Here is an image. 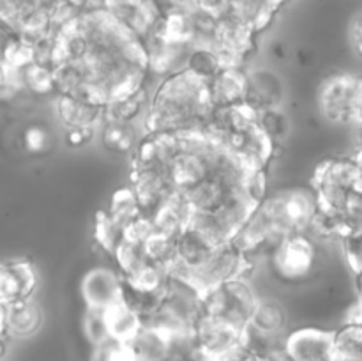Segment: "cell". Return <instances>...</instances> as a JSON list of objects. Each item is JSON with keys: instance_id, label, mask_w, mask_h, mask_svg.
Returning a JSON list of instances; mask_svg holds the SVG:
<instances>
[{"instance_id": "7", "label": "cell", "mask_w": 362, "mask_h": 361, "mask_svg": "<svg viewBox=\"0 0 362 361\" xmlns=\"http://www.w3.org/2000/svg\"><path fill=\"white\" fill-rule=\"evenodd\" d=\"M257 299L258 296L253 287L246 276H243L205 290L200 299L202 314L223 319L237 328L246 329Z\"/></svg>"}, {"instance_id": "8", "label": "cell", "mask_w": 362, "mask_h": 361, "mask_svg": "<svg viewBox=\"0 0 362 361\" xmlns=\"http://www.w3.org/2000/svg\"><path fill=\"white\" fill-rule=\"evenodd\" d=\"M281 353L286 361H334L332 331L300 328L283 340Z\"/></svg>"}, {"instance_id": "9", "label": "cell", "mask_w": 362, "mask_h": 361, "mask_svg": "<svg viewBox=\"0 0 362 361\" xmlns=\"http://www.w3.org/2000/svg\"><path fill=\"white\" fill-rule=\"evenodd\" d=\"M81 297L85 306L106 310L124 301V280L113 269L94 268L81 280Z\"/></svg>"}, {"instance_id": "20", "label": "cell", "mask_w": 362, "mask_h": 361, "mask_svg": "<svg viewBox=\"0 0 362 361\" xmlns=\"http://www.w3.org/2000/svg\"><path fill=\"white\" fill-rule=\"evenodd\" d=\"M14 87H23L35 96L57 94L52 67L41 62H30L13 74Z\"/></svg>"}, {"instance_id": "3", "label": "cell", "mask_w": 362, "mask_h": 361, "mask_svg": "<svg viewBox=\"0 0 362 361\" xmlns=\"http://www.w3.org/2000/svg\"><path fill=\"white\" fill-rule=\"evenodd\" d=\"M318 212L334 218L346 230L361 229L362 176L359 158L327 159L313 177Z\"/></svg>"}, {"instance_id": "30", "label": "cell", "mask_w": 362, "mask_h": 361, "mask_svg": "<svg viewBox=\"0 0 362 361\" xmlns=\"http://www.w3.org/2000/svg\"><path fill=\"white\" fill-rule=\"evenodd\" d=\"M9 88H14L13 74H11V71L7 69L6 64L2 62V59H0V94L7 92Z\"/></svg>"}, {"instance_id": "31", "label": "cell", "mask_w": 362, "mask_h": 361, "mask_svg": "<svg viewBox=\"0 0 362 361\" xmlns=\"http://www.w3.org/2000/svg\"><path fill=\"white\" fill-rule=\"evenodd\" d=\"M6 336V308L0 304V338Z\"/></svg>"}, {"instance_id": "6", "label": "cell", "mask_w": 362, "mask_h": 361, "mask_svg": "<svg viewBox=\"0 0 362 361\" xmlns=\"http://www.w3.org/2000/svg\"><path fill=\"white\" fill-rule=\"evenodd\" d=\"M318 106L329 122L361 126L362 81L357 74L338 73L325 78L318 88Z\"/></svg>"}, {"instance_id": "11", "label": "cell", "mask_w": 362, "mask_h": 361, "mask_svg": "<svg viewBox=\"0 0 362 361\" xmlns=\"http://www.w3.org/2000/svg\"><path fill=\"white\" fill-rule=\"evenodd\" d=\"M175 340L156 326L144 324L126 345L133 361H172Z\"/></svg>"}, {"instance_id": "26", "label": "cell", "mask_w": 362, "mask_h": 361, "mask_svg": "<svg viewBox=\"0 0 362 361\" xmlns=\"http://www.w3.org/2000/svg\"><path fill=\"white\" fill-rule=\"evenodd\" d=\"M90 361H133L127 350L126 343L115 342V340H106L99 345L92 347Z\"/></svg>"}, {"instance_id": "27", "label": "cell", "mask_w": 362, "mask_h": 361, "mask_svg": "<svg viewBox=\"0 0 362 361\" xmlns=\"http://www.w3.org/2000/svg\"><path fill=\"white\" fill-rule=\"evenodd\" d=\"M341 244H343V250H345L346 260H349V265L352 268L354 275L359 276V273H361V229L354 230V232L343 236Z\"/></svg>"}, {"instance_id": "29", "label": "cell", "mask_w": 362, "mask_h": 361, "mask_svg": "<svg viewBox=\"0 0 362 361\" xmlns=\"http://www.w3.org/2000/svg\"><path fill=\"white\" fill-rule=\"evenodd\" d=\"M92 134H94V131H88V130L66 131L67 144H69L71 147H81V145H85L87 142H90Z\"/></svg>"}, {"instance_id": "19", "label": "cell", "mask_w": 362, "mask_h": 361, "mask_svg": "<svg viewBox=\"0 0 362 361\" xmlns=\"http://www.w3.org/2000/svg\"><path fill=\"white\" fill-rule=\"evenodd\" d=\"M101 142L106 151L115 154H129L136 149L140 137L133 122H117V120H103Z\"/></svg>"}, {"instance_id": "14", "label": "cell", "mask_w": 362, "mask_h": 361, "mask_svg": "<svg viewBox=\"0 0 362 361\" xmlns=\"http://www.w3.org/2000/svg\"><path fill=\"white\" fill-rule=\"evenodd\" d=\"M37 285L34 265L28 262H4L0 264V304L28 297Z\"/></svg>"}, {"instance_id": "5", "label": "cell", "mask_w": 362, "mask_h": 361, "mask_svg": "<svg viewBox=\"0 0 362 361\" xmlns=\"http://www.w3.org/2000/svg\"><path fill=\"white\" fill-rule=\"evenodd\" d=\"M320 248L308 232H296L274 243L271 268L281 282L300 283L317 273L320 265Z\"/></svg>"}, {"instance_id": "1", "label": "cell", "mask_w": 362, "mask_h": 361, "mask_svg": "<svg viewBox=\"0 0 362 361\" xmlns=\"http://www.w3.org/2000/svg\"><path fill=\"white\" fill-rule=\"evenodd\" d=\"M49 67L57 94L95 105L144 88V41L105 7H87L60 25L49 41Z\"/></svg>"}, {"instance_id": "13", "label": "cell", "mask_w": 362, "mask_h": 361, "mask_svg": "<svg viewBox=\"0 0 362 361\" xmlns=\"http://www.w3.org/2000/svg\"><path fill=\"white\" fill-rule=\"evenodd\" d=\"M209 92H211L214 110L244 103V96H246V71L240 66H223L209 80Z\"/></svg>"}, {"instance_id": "12", "label": "cell", "mask_w": 362, "mask_h": 361, "mask_svg": "<svg viewBox=\"0 0 362 361\" xmlns=\"http://www.w3.org/2000/svg\"><path fill=\"white\" fill-rule=\"evenodd\" d=\"M283 99L281 80L272 71L257 69L246 73L244 103L257 112L279 108Z\"/></svg>"}, {"instance_id": "25", "label": "cell", "mask_w": 362, "mask_h": 361, "mask_svg": "<svg viewBox=\"0 0 362 361\" xmlns=\"http://www.w3.org/2000/svg\"><path fill=\"white\" fill-rule=\"evenodd\" d=\"M83 333L85 338L90 342L92 347L110 340L108 331H106V322L103 310H94V308H87V310H85Z\"/></svg>"}, {"instance_id": "17", "label": "cell", "mask_w": 362, "mask_h": 361, "mask_svg": "<svg viewBox=\"0 0 362 361\" xmlns=\"http://www.w3.org/2000/svg\"><path fill=\"white\" fill-rule=\"evenodd\" d=\"M286 328V311L281 303L274 299H260L255 303L247 321V331L262 338L276 340Z\"/></svg>"}, {"instance_id": "16", "label": "cell", "mask_w": 362, "mask_h": 361, "mask_svg": "<svg viewBox=\"0 0 362 361\" xmlns=\"http://www.w3.org/2000/svg\"><path fill=\"white\" fill-rule=\"evenodd\" d=\"M223 2L226 7L225 16H232L243 21L258 34L269 27V23L274 20L276 13L288 0H223Z\"/></svg>"}, {"instance_id": "21", "label": "cell", "mask_w": 362, "mask_h": 361, "mask_svg": "<svg viewBox=\"0 0 362 361\" xmlns=\"http://www.w3.org/2000/svg\"><path fill=\"white\" fill-rule=\"evenodd\" d=\"M148 101H151V98L147 96L145 87L133 92V94L113 99L108 105L103 106V112H105V119L103 120H117V122L134 124L138 117L145 115V112L148 108Z\"/></svg>"}, {"instance_id": "24", "label": "cell", "mask_w": 362, "mask_h": 361, "mask_svg": "<svg viewBox=\"0 0 362 361\" xmlns=\"http://www.w3.org/2000/svg\"><path fill=\"white\" fill-rule=\"evenodd\" d=\"M53 145V134L45 124H30L23 131V147L30 154L48 152Z\"/></svg>"}, {"instance_id": "28", "label": "cell", "mask_w": 362, "mask_h": 361, "mask_svg": "<svg viewBox=\"0 0 362 361\" xmlns=\"http://www.w3.org/2000/svg\"><path fill=\"white\" fill-rule=\"evenodd\" d=\"M346 38H349V45L352 52L357 57H361L362 52V14L356 13L352 20L349 21V28H346Z\"/></svg>"}, {"instance_id": "18", "label": "cell", "mask_w": 362, "mask_h": 361, "mask_svg": "<svg viewBox=\"0 0 362 361\" xmlns=\"http://www.w3.org/2000/svg\"><path fill=\"white\" fill-rule=\"evenodd\" d=\"M103 314H105L106 331H108L110 340H115V342L127 343L144 326L140 315L133 308L127 306L124 301L106 308L103 310Z\"/></svg>"}, {"instance_id": "23", "label": "cell", "mask_w": 362, "mask_h": 361, "mask_svg": "<svg viewBox=\"0 0 362 361\" xmlns=\"http://www.w3.org/2000/svg\"><path fill=\"white\" fill-rule=\"evenodd\" d=\"M106 214L120 230H124L131 222H134L144 212H141L140 205H138L136 198L131 193L129 188H126V190H119L113 195L112 204H110Z\"/></svg>"}, {"instance_id": "2", "label": "cell", "mask_w": 362, "mask_h": 361, "mask_svg": "<svg viewBox=\"0 0 362 361\" xmlns=\"http://www.w3.org/2000/svg\"><path fill=\"white\" fill-rule=\"evenodd\" d=\"M212 105L209 80L189 69L170 74L159 84L145 112V134L204 130L211 120Z\"/></svg>"}, {"instance_id": "15", "label": "cell", "mask_w": 362, "mask_h": 361, "mask_svg": "<svg viewBox=\"0 0 362 361\" xmlns=\"http://www.w3.org/2000/svg\"><path fill=\"white\" fill-rule=\"evenodd\" d=\"M6 308V335L14 338H30L41 329L42 310L32 296L11 301Z\"/></svg>"}, {"instance_id": "10", "label": "cell", "mask_w": 362, "mask_h": 361, "mask_svg": "<svg viewBox=\"0 0 362 361\" xmlns=\"http://www.w3.org/2000/svg\"><path fill=\"white\" fill-rule=\"evenodd\" d=\"M55 110L59 122L62 124L64 130H88L95 131L101 126L105 119L101 105L85 101V99L73 98V96L57 94Z\"/></svg>"}, {"instance_id": "4", "label": "cell", "mask_w": 362, "mask_h": 361, "mask_svg": "<svg viewBox=\"0 0 362 361\" xmlns=\"http://www.w3.org/2000/svg\"><path fill=\"white\" fill-rule=\"evenodd\" d=\"M257 209L269 223L276 241L288 234L308 232L318 212L313 191L303 188L279 191L267 198L264 197Z\"/></svg>"}, {"instance_id": "22", "label": "cell", "mask_w": 362, "mask_h": 361, "mask_svg": "<svg viewBox=\"0 0 362 361\" xmlns=\"http://www.w3.org/2000/svg\"><path fill=\"white\" fill-rule=\"evenodd\" d=\"M332 356L334 361H362L361 321H349L332 331Z\"/></svg>"}]
</instances>
